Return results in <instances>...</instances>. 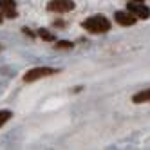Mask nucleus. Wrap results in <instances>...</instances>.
<instances>
[{"label":"nucleus","mask_w":150,"mask_h":150,"mask_svg":"<svg viewBox=\"0 0 150 150\" xmlns=\"http://www.w3.org/2000/svg\"><path fill=\"white\" fill-rule=\"evenodd\" d=\"M81 27L85 31H89V33H92V35H101V33L110 31V20L103 15H92L87 20H83Z\"/></svg>","instance_id":"nucleus-1"},{"label":"nucleus","mask_w":150,"mask_h":150,"mask_svg":"<svg viewBox=\"0 0 150 150\" xmlns=\"http://www.w3.org/2000/svg\"><path fill=\"white\" fill-rule=\"evenodd\" d=\"M52 74H58V69H52V67H35L24 74V81L25 83H33L36 80H42V78H47V76H52Z\"/></svg>","instance_id":"nucleus-2"},{"label":"nucleus","mask_w":150,"mask_h":150,"mask_svg":"<svg viewBox=\"0 0 150 150\" xmlns=\"http://www.w3.org/2000/svg\"><path fill=\"white\" fill-rule=\"evenodd\" d=\"M127 11H130L136 18H150V7L145 6V2H128L127 4Z\"/></svg>","instance_id":"nucleus-3"},{"label":"nucleus","mask_w":150,"mask_h":150,"mask_svg":"<svg viewBox=\"0 0 150 150\" xmlns=\"http://www.w3.org/2000/svg\"><path fill=\"white\" fill-rule=\"evenodd\" d=\"M47 9L52 13H69L74 9V2L72 0H49Z\"/></svg>","instance_id":"nucleus-4"},{"label":"nucleus","mask_w":150,"mask_h":150,"mask_svg":"<svg viewBox=\"0 0 150 150\" xmlns=\"http://www.w3.org/2000/svg\"><path fill=\"white\" fill-rule=\"evenodd\" d=\"M114 20H116V24H120L123 27H130L137 22V18L130 13V11H116L114 13Z\"/></svg>","instance_id":"nucleus-5"},{"label":"nucleus","mask_w":150,"mask_h":150,"mask_svg":"<svg viewBox=\"0 0 150 150\" xmlns=\"http://www.w3.org/2000/svg\"><path fill=\"white\" fill-rule=\"evenodd\" d=\"M0 11H2L4 16L7 18H16V2L15 0H0Z\"/></svg>","instance_id":"nucleus-6"},{"label":"nucleus","mask_w":150,"mask_h":150,"mask_svg":"<svg viewBox=\"0 0 150 150\" xmlns=\"http://www.w3.org/2000/svg\"><path fill=\"white\" fill-rule=\"evenodd\" d=\"M132 101H134V103H146V101H150V89L134 94V96H132Z\"/></svg>","instance_id":"nucleus-7"},{"label":"nucleus","mask_w":150,"mask_h":150,"mask_svg":"<svg viewBox=\"0 0 150 150\" xmlns=\"http://www.w3.org/2000/svg\"><path fill=\"white\" fill-rule=\"evenodd\" d=\"M38 36H40L42 40H45V42H54V40H56V38H54V35L49 33L47 29H40V31H38Z\"/></svg>","instance_id":"nucleus-8"},{"label":"nucleus","mask_w":150,"mask_h":150,"mask_svg":"<svg viewBox=\"0 0 150 150\" xmlns=\"http://www.w3.org/2000/svg\"><path fill=\"white\" fill-rule=\"evenodd\" d=\"M11 110H0V127H4L7 121H9V117H11Z\"/></svg>","instance_id":"nucleus-9"},{"label":"nucleus","mask_w":150,"mask_h":150,"mask_svg":"<svg viewBox=\"0 0 150 150\" xmlns=\"http://www.w3.org/2000/svg\"><path fill=\"white\" fill-rule=\"evenodd\" d=\"M72 45H74L72 42H67V40H58L54 47H56V49H72Z\"/></svg>","instance_id":"nucleus-10"},{"label":"nucleus","mask_w":150,"mask_h":150,"mask_svg":"<svg viewBox=\"0 0 150 150\" xmlns=\"http://www.w3.org/2000/svg\"><path fill=\"white\" fill-rule=\"evenodd\" d=\"M128 2H145V0H128Z\"/></svg>","instance_id":"nucleus-11"},{"label":"nucleus","mask_w":150,"mask_h":150,"mask_svg":"<svg viewBox=\"0 0 150 150\" xmlns=\"http://www.w3.org/2000/svg\"><path fill=\"white\" fill-rule=\"evenodd\" d=\"M2 20H4V18H2V11H0V24H2Z\"/></svg>","instance_id":"nucleus-12"}]
</instances>
